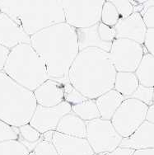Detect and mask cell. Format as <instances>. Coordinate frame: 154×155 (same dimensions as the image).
Masks as SVG:
<instances>
[{
	"label": "cell",
	"mask_w": 154,
	"mask_h": 155,
	"mask_svg": "<svg viewBox=\"0 0 154 155\" xmlns=\"http://www.w3.org/2000/svg\"><path fill=\"white\" fill-rule=\"evenodd\" d=\"M86 139L94 153L101 155L112 152L123 140L111 121L101 118L87 122Z\"/></svg>",
	"instance_id": "8"
},
{
	"label": "cell",
	"mask_w": 154,
	"mask_h": 155,
	"mask_svg": "<svg viewBox=\"0 0 154 155\" xmlns=\"http://www.w3.org/2000/svg\"><path fill=\"white\" fill-rule=\"evenodd\" d=\"M72 112L86 122L101 118L96 100L92 99H87L81 103L72 106Z\"/></svg>",
	"instance_id": "21"
},
{
	"label": "cell",
	"mask_w": 154,
	"mask_h": 155,
	"mask_svg": "<svg viewBox=\"0 0 154 155\" xmlns=\"http://www.w3.org/2000/svg\"><path fill=\"white\" fill-rule=\"evenodd\" d=\"M19 140V130L17 127L0 120V143Z\"/></svg>",
	"instance_id": "27"
},
{
	"label": "cell",
	"mask_w": 154,
	"mask_h": 155,
	"mask_svg": "<svg viewBox=\"0 0 154 155\" xmlns=\"http://www.w3.org/2000/svg\"><path fill=\"white\" fill-rule=\"evenodd\" d=\"M134 149H129V148H125V147L119 146L116 148L112 152H110L105 155H133L134 153Z\"/></svg>",
	"instance_id": "34"
},
{
	"label": "cell",
	"mask_w": 154,
	"mask_h": 155,
	"mask_svg": "<svg viewBox=\"0 0 154 155\" xmlns=\"http://www.w3.org/2000/svg\"><path fill=\"white\" fill-rule=\"evenodd\" d=\"M56 131L69 136L86 138L87 122L73 112H70L60 120Z\"/></svg>",
	"instance_id": "18"
},
{
	"label": "cell",
	"mask_w": 154,
	"mask_h": 155,
	"mask_svg": "<svg viewBox=\"0 0 154 155\" xmlns=\"http://www.w3.org/2000/svg\"><path fill=\"white\" fill-rule=\"evenodd\" d=\"M54 131H48L46 133L41 134V140L44 141H48V142H52L53 140V136Z\"/></svg>",
	"instance_id": "37"
},
{
	"label": "cell",
	"mask_w": 154,
	"mask_h": 155,
	"mask_svg": "<svg viewBox=\"0 0 154 155\" xmlns=\"http://www.w3.org/2000/svg\"><path fill=\"white\" fill-rule=\"evenodd\" d=\"M125 100V97L115 89L110 90L97 97L96 99V102L101 119L110 120Z\"/></svg>",
	"instance_id": "17"
},
{
	"label": "cell",
	"mask_w": 154,
	"mask_h": 155,
	"mask_svg": "<svg viewBox=\"0 0 154 155\" xmlns=\"http://www.w3.org/2000/svg\"><path fill=\"white\" fill-rule=\"evenodd\" d=\"M3 72L31 92L50 79L45 64L31 44H21L12 49Z\"/></svg>",
	"instance_id": "5"
},
{
	"label": "cell",
	"mask_w": 154,
	"mask_h": 155,
	"mask_svg": "<svg viewBox=\"0 0 154 155\" xmlns=\"http://www.w3.org/2000/svg\"><path fill=\"white\" fill-rule=\"evenodd\" d=\"M21 44H31V36L10 17L0 12V45L11 51Z\"/></svg>",
	"instance_id": "11"
},
{
	"label": "cell",
	"mask_w": 154,
	"mask_h": 155,
	"mask_svg": "<svg viewBox=\"0 0 154 155\" xmlns=\"http://www.w3.org/2000/svg\"><path fill=\"white\" fill-rule=\"evenodd\" d=\"M33 153L35 155H59L52 142L42 140L37 143Z\"/></svg>",
	"instance_id": "29"
},
{
	"label": "cell",
	"mask_w": 154,
	"mask_h": 155,
	"mask_svg": "<svg viewBox=\"0 0 154 155\" xmlns=\"http://www.w3.org/2000/svg\"><path fill=\"white\" fill-rule=\"evenodd\" d=\"M118 11L120 19L129 18L134 12V8L131 1L128 0H110Z\"/></svg>",
	"instance_id": "28"
},
{
	"label": "cell",
	"mask_w": 154,
	"mask_h": 155,
	"mask_svg": "<svg viewBox=\"0 0 154 155\" xmlns=\"http://www.w3.org/2000/svg\"><path fill=\"white\" fill-rule=\"evenodd\" d=\"M70 112L72 106L66 101L53 107L37 105L29 124L41 134L48 131H56L60 120Z\"/></svg>",
	"instance_id": "10"
},
{
	"label": "cell",
	"mask_w": 154,
	"mask_h": 155,
	"mask_svg": "<svg viewBox=\"0 0 154 155\" xmlns=\"http://www.w3.org/2000/svg\"><path fill=\"white\" fill-rule=\"evenodd\" d=\"M120 20L118 11L110 0L105 1L102 11H101V22L110 27H116Z\"/></svg>",
	"instance_id": "23"
},
{
	"label": "cell",
	"mask_w": 154,
	"mask_h": 155,
	"mask_svg": "<svg viewBox=\"0 0 154 155\" xmlns=\"http://www.w3.org/2000/svg\"><path fill=\"white\" fill-rule=\"evenodd\" d=\"M19 141H21L30 153L33 152L37 143L41 140V134L32 127L29 123L18 128Z\"/></svg>",
	"instance_id": "22"
},
{
	"label": "cell",
	"mask_w": 154,
	"mask_h": 155,
	"mask_svg": "<svg viewBox=\"0 0 154 155\" xmlns=\"http://www.w3.org/2000/svg\"><path fill=\"white\" fill-rule=\"evenodd\" d=\"M109 53L96 48L80 51L68 72V81L87 99L114 89L116 77Z\"/></svg>",
	"instance_id": "2"
},
{
	"label": "cell",
	"mask_w": 154,
	"mask_h": 155,
	"mask_svg": "<svg viewBox=\"0 0 154 155\" xmlns=\"http://www.w3.org/2000/svg\"><path fill=\"white\" fill-rule=\"evenodd\" d=\"M153 104H154V87H153Z\"/></svg>",
	"instance_id": "39"
},
{
	"label": "cell",
	"mask_w": 154,
	"mask_h": 155,
	"mask_svg": "<svg viewBox=\"0 0 154 155\" xmlns=\"http://www.w3.org/2000/svg\"><path fill=\"white\" fill-rule=\"evenodd\" d=\"M130 98L136 99L150 107L153 104V87H148L140 84Z\"/></svg>",
	"instance_id": "26"
},
{
	"label": "cell",
	"mask_w": 154,
	"mask_h": 155,
	"mask_svg": "<svg viewBox=\"0 0 154 155\" xmlns=\"http://www.w3.org/2000/svg\"><path fill=\"white\" fill-rule=\"evenodd\" d=\"M148 29H154V6L143 9L139 12Z\"/></svg>",
	"instance_id": "31"
},
{
	"label": "cell",
	"mask_w": 154,
	"mask_h": 155,
	"mask_svg": "<svg viewBox=\"0 0 154 155\" xmlns=\"http://www.w3.org/2000/svg\"><path fill=\"white\" fill-rule=\"evenodd\" d=\"M37 107L34 93L0 72V120L19 128L30 122Z\"/></svg>",
	"instance_id": "4"
},
{
	"label": "cell",
	"mask_w": 154,
	"mask_h": 155,
	"mask_svg": "<svg viewBox=\"0 0 154 155\" xmlns=\"http://www.w3.org/2000/svg\"><path fill=\"white\" fill-rule=\"evenodd\" d=\"M37 105L53 107L64 101V85L54 79H48L34 92Z\"/></svg>",
	"instance_id": "14"
},
{
	"label": "cell",
	"mask_w": 154,
	"mask_h": 155,
	"mask_svg": "<svg viewBox=\"0 0 154 155\" xmlns=\"http://www.w3.org/2000/svg\"><path fill=\"white\" fill-rule=\"evenodd\" d=\"M145 54L143 45L125 38H117L109 52L110 61L116 72L135 73Z\"/></svg>",
	"instance_id": "9"
},
{
	"label": "cell",
	"mask_w": 154,
	"mask_h": 155,
	"mask_svg": "<svg viewBox=\"0 0 154 155\" xmlns=\"http://www.w3.org/2000/svg\"><path fill=\"white\" fill-rule=\"evenodd\" d=\"M98 31L101 40L106 43H113V41L116 39L114 27H109L102 22L98 23Z\"/></svg>",
	"instance_id": "30"
},
{
	"label": "cell",
	"mask_w": 154,
	"mask_h": 155,
	"mask_svg": "<svg viewBox=\"0 0 154 155\" xmlns=\"http://www.w3.org/2000/svg\"><path fill=\"white\" fill-rule=\"evenodd\" d=\"M31 45L46 65L49 78L68 82V72L79 54L76 29L66 22L56 24L31 36Z\"/></svg>",
	"instance_id": "1"
},
{
	"label": "cell",
	"mask_w": 154,
	"mask_h": 155,
	"mask_svg": "<svg viewBox=\"0 0 154 155\" xmlns=\"http://www.w3.org/2000/svg\"><path fill=\"white\" fill-rule=\"evenodd\" d=\"M93 155H101V154H97V153H94Z\"/></svg>",
	"instance_id": "40"
},
{
	"label": "cell",
	"mask_w": 154,
	"mask_h": 155,
	"mask_svg": "<svg viewBox=\"0 0 154 155\" xmlns=\"http://www.w3.org/2000/svg\"><path fill=\"white\" fill-rule=\"evenodd\" d=\"M30 155H35V154H34V153L31 152V153H30Z\"/></svg>",
	"instance_id": "38"
},
{
	"label": "cell",
	"mask_w": 154,
	"mask_h": 155,
	"mask_svg": "<svg viewBox=\"0 0 154 155\" xmlns=\"http://www.w3.org/2000/svg\"><path fill=\"white\" fill-rule=\"evenodd\" d=\"M135 74L141 85L154 87V56L145 52Z\"/></svg>",
	"instance_id": "20"
},
{
	"label": "cell",
	"mask_w": 154,
	"mask_h": 155,
	"mask_svg": "<svg viewBox=\"0 0 154 155\" xmlns=\"http://www.w3.org/2000/svg\"><path fill=\"white\" fill-rule=\"evenodd\" d=\"M133 155H154V149H143L135 150Z\"/></svg>",
	"instance_id": "36"
},
{
	"label": "cell",
	"mask_w": 154,
	"mask_h": 155,
	"mask_svg": "<svg viewBox=\"0 0 154 155\" xmlns=\"http://www.w3.org/2000/svg\"><path fill=\"white\" fill-rule=\"evenodd\" d=\"M9 53H10V50L7 49L2 45H0V72L3 71L4 65L6 64Z\"/></svg>",
	"instance_id": "33"
},
{
	"label": "cell",
	"mask_w": 154,
	"mask_h": 155,
	"mask_svg": "<svg viewBox=\"0 0 154 155\" xmlns=\"http://www.w3.org/2000/svg\"><path fill=\"white\" fill-rule=\"evenodd\" d=\"M0 155H30V151L19 140L0 143Z\"/></svg>",
	"instance_id": "24"
},
{
	"label": "cell",
	"mask_w": 154,
	"mask_h": 155,
	"mask_svg": "<svg viewBox=\"0 0 154 155\" xmlns=\"http://www.w3.org/2000/svg\"><path fill=\"white\" fill-rule=\"evenodd\" d=\"M120 146L134 150L154 149V124L145 120L132 135L124 138Z\"/></svg>",
	"instance_id": "15"
},
{
	"label": "cell",
	"mask_w": 154,
	"mask_h": 155,
	"mask_svg": "<svg viewBox=\"0 0 154 155\" xmlns=\"http://www.w3.org/2000/svg\"><path fill=\"white\" fill-rule=\"evenodd\" d=\"M114 29L116 39H129L140 45L144 44L148 28L139 12H134L129 18L120 19Z\"/></svg>",
	"instance_id": "12"
},
{
	"label": "cell",
	"mask_w": 154,
	"mask_h": 155,
	"mask_svg": "<svg viewBox=\"0 0 154 155\" xmlns=\"http://www.w3.org/2000/svg\"><path fill=\"white\" fill-rule=\"evenodd\" d=\"M146 120L152 124H154V104L148 107V112H147V116H146Z\"/></svg>",
	"instance_id": "35"
},
{
	"label": "cell",
	"mask_w": 154,
	"mask_h": 155,
	"mask_svg": "<svg viewBox=\"0 0 154 155\" xmlns=\"http://www.w3.org/2000/svg\"><path fill=\"white\" fill-rule=\"evenodd\" d=\"M52 143L59 155H93L86 138L69 136L54 131Z\"/></svg>",
	"instance_id": "13"
},
{
	"label": "cell",
	"mask_w": 154,
	"mask_h": 155,
	"mask_svg": "<svg viewBox=\"0 0 154 155\" xmlns=\"http://www.w3.org/2000/svg\"><path fill=\"white\" fill-rule=\"evenodd\" d=\"M0 12L10 17L30 36L65 22L59 0H4L0 1Z\"/></svg>",
	"instance_id": "3"
},
{
	"label": "cell",
	"mask_w": 154,
	"mask_h": 155,
	"mask_svg": "<svg viewBox=\"0 0 154 155\" xmlns=\"http://www.w3.org/2000/svg\"><path fill=\"white\" fill-rule=\"evenodd\" d=\"M148 106L134 98H127L114 114L110 121L122 138H128L146 120Z\"/></svg>",
	"instance_id": "7"
},
{
	"label": "cell",
	"mask_w": 154,
	"mask_h": 155,
	"mask_svg": "<svg viewBox=\"0 0 154 155\" xmlns=\"http://www.w3.org/2000/svg\"><path fill=\"white\" fill-rule=\"evenodd\" d=\"M65 22L77 29L88 28L101 22L105 0H62Z\"/></svg>",
	"instance_id": "6"
},
{
	"label": "cell",
	"mask_w": 154,
	"mask_h": 155,
	"mask_svg": "<svg viewBox=\"0 0 154 155\" xmlns=\"http://www.w3.org/2000/svg\"><path fill=\"white\" fill-rule=\"evenodd\" d=\"M143 47L148 54L154 56V29H148L146 33Z\"/></svg>",
	"instance_id": "32"
},
{
	"label": "cell",
	"mask_w": 154,
	"mask_h": 155,
	"mask_svg": "<svg viewBox=\"0 0 154 155\" xmlns=\"http://www.w3.org/2000/svg\"><path fill=\"white\" fill-rule=\"evenodd\" d=\"M64 101L69 103L71 106L77 105L87 100V97H85L83 94H81L69 83V81L64 83Z\"/></svg>",
	"instance_id": "25"
},
{
	"label": "cell",
	"mask_w": 154,
	"mask_h": 155,
	"mask_svg": "<svg viewBox=\"0 0 154 155\" xmlns=\"http://www.w3.org/2000/svg\"><path fill=\"white\" fill-rule=\"evenodd\" d=\"M79 51H82L89 48H96L109 53L112 43H106L101 40L98 31V24L88 28L76 30Z\"/></svg>",
	"instance_id": "16"
},
{
	"label": "cell",
	"mask_w": 154,
	"mask_h": 155,
	"mask_svg": "<svg viewBox=\"0 0 154 155\" xmlns=\"http://www.w3.org/2000/svg\"><path fill=\"white\" fill-rule=\"evenodd\" d=\"M139 85V81L135 73L117 72L114 89L127 99L130 98Z\"/></svg>",
	"instance_id": "19"
}]
</instances>
